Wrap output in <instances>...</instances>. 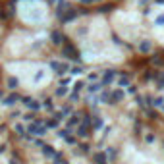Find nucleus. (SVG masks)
<instances>
[{"label":"nucleus","mask_w":164,"mask_h":164,"mask_svg":"<svg viewBox=\"0 0 164 164\" xmlns=\"http://www.w3.org/2000/svg\"><path fill=\"white\" fill-rule=\"evenodd\" d=\"M50 69H54L56 73H58V75H64V73H69V68H72V66H69L68 62H56V60H52L50 64Z\"/></svg>","instance_id":"obj_1"},{"label":"nucleus","mask_w":164,"mask_h":164,"mask_svg":"<svg viewBox=\"0 0 164 164\" xmlns=\"http://www.w3.org/2000/svg\"><path fill=\"white\" fill-rule=\"evenodd\" d=\"M21 102L31 110V112H37V110L43 108V104H41L39 100H35V98H31V97H21Z\"/></svg>","instance_id":"obj_2"},{"label":"nucleus","mask_w":164,"mask_h":164,"mask_svg":"<svg viewBox=\"0 0 164 164\" xmlns=\"http://www.w3.org/2000/svg\"><path fill=\"white\" fill-rule=\"evenodd\" d=\"M116 75H118V72H114V69H106V72L102 73V79H100L102 85H104V87H106V85H110L114 79H116Z\"/></svg>","instance_id":"obj_3"},{"label":"nucleus","mask_w":164,"mask_h":164,"mask_svg":"<svg viewBox=\"0 0 164 164\" xmlns=\"http://www.w3.org/2000/svg\"><path fill=\"white\" fill-rule=\"evenodd\" d=\"M69 8H72V6H69V4L66 2V0H60V2H58V6H56V18H58V19H62V16H64L66 12L69 10Z\"/></svg>","instance_id":"obj_4"},{"label":"nucleus","mask_w":164,"mask_h":164,"mask_svg":"<svg viewBox=\"0 0 164 164\" xmlns=\"http://www.w3.org/2000/svg\"><path fill=\"white\" fill-rule=\"evenodd\" d=\"M18 100H21V97H19L18 93H12V95H8V97L2 98V104H4V106H14Z\"/></svg>","instance_id":"obj_5"},{"label":"nucleus","mask_w":164,"mask_h":164,"mask_svg":"<svg viewBox=\"0 0 164 164\" xmlns=\"http://www.w3.org/2000/svg\"><path fill=\"white\" fill-rule=\"evenodd\" d=\"M93 160H95V164H108V154L104 151H97L93 154Z\"/></svg>","instance_id":"obj_6"},{"label":"nucleus","mask_w":164,"mask_h":164,"mask_svg":"<svg viewBox=\"0 0 164 164\" xmlns=\"http://www.w3.org/2000/svg\"><path fill=\"white\" fill-rule=\"evenodd\" d=\"M102 89H104L102 81H93V83H89L87 93H89V95H93V93H98V91H102Z\"/></svg>","instance_id":"obj_7"},{"label":"nucleus","mask_w":164,"mask_h":164,"mask_svg":"<svg viewBox=\"0 0 164 164\" xmlns=\"http://www.w3.org/2000/svg\"><path fill=\"white\" fill-rule=\"evenodd\" d=\"M126 97V93L122 91V89H116V91L112 93V98H110V104H116V102H122Z\"/></svg>","instance_id":"obj_8"},{"label":"nucleus","mask_w":164,"mask_h":164,"mask_svg":"<svg viewBox=\"0 0 164 164\" xmlns=\"http://www.w3.org/2000/svg\"><path fill=\"white\" fill-rule=\"evenodd\" d=\"M110 98H112V93H108V91H100V95L95 98V104H98V102H108V104H110Z\"/></svg>","instance_id":"obj_9"},{"label":"nucleus","mask_w":164,"mask_h":164,"mask_svg":"<svg viewBox=\"0 0 164 164\" xmlns=\"http://www.w3.org/2000/svg\"><path fill=\"white\" fill-rule=\"evenodd\" d=\"M104 128V120L100 116H93V131H98Z\"/></svg>","instance_id":"obj_10"},{"label":"nucleus","mask_w":164,"mask_h":164,"mask_svg":"<svg viewBox=\"0 0 164 164\" xmlns=\"http://www.w3.org/2000/svg\"><path fill=\"white\" fill-rule=\"evenodd\" d=\"M75 16H77V12H73V10H72V8H69V10H68V12H66V14L62 16V19H60V21H64V23H68V21H72V19H73V18H75Z\"/></svg>","instance_id":"obj_11"},{"label":"nucleus","mask_w":164,"mask_h":164,"mask_svg":"<svg viewBox=\"0 0 164 164\" xmlns=\"http://www.w3.org/2000/svg\"><path fill=\"white\" fill-rule=\"evenodd\" d=\"M79 124V114H72V116L68 118V128H75V126Z\"/></svg>","instance_id":"obj_12"},{"label":"nucleus","mask_w":164,"mask_h":164,"mask_svg":"<svg viewBox=\"0 0 164 164\" xmlns=\"http://www.w3.org/2000/svg\"><path fill=\"white\" fill-rule=\"evenodd\" d=\"M50 39H52V43H54V44H62L64 37H62V33H60V31H52Z\"/></svg>","instance_id":"obj_13"},{"label":"nucleus","mask_w":164,"mask_h":164,"mask_svg":"<svg viewBox=\"0 0 164 164\" xmlns=\"http://www.w3.org/2000/svg\"><path fill=\"white\" fill-rule=\"evenodd\" d=\"M75 135H77V137H87V135H89V128H87V126H83V124H81L79 128L75 129Z\"/></svg>","instance_id":"obj_14"},{"label":"nucleus","mask_w":164,"mask_h":164,"mask_svg":"<svg viewBox=\"0 0 164 164\" xmlns=\"http://www.w3.org/2000/svg\"><path fill=\"white\" fill-rule=\"evenodd\" d=\"M116 85H118V87H128V85H131L129 83V77L128 75H120V77H118V81H116Z\"/></svg>","instance_id":"obj_15"},{"label":"nucleus","mask_w":164,"mask_h":164,"mask_svg":"<svg viewBox=\"0 0 164 164\" xmlns=\"http://www.w3.org/2000/svg\"><path fill=\"white\" fill-rule=\"evenodd\" d=\"M72 131H73L72 128H62V129H58V137H62L64 141H66V139L72 135Z\"/></svg>","instance_id":"obj_16"},{"label":"nucleus","mask_w":164,"mask_h":164,"mask_svg":"<svg viewBox=\"0 0 164 164\" xmlns=\"http://www.w3.org/2000/svg\"><path fill=\"white\" fill-rule=\"evenodd\" d=\"M43 154H44V157H54V154H56V151H54V147H50V145H44L43 147Z\"/></svg>","instance_id":"obj_17"},{"label":"nucleus","mask_w":164,"mask_h":164,"mask_svg":"<svg viewBox=\"0 0 164 164\" xmlns=\"http://www.w3.org/2000/svg\"><path fill=\"white\" fill-rule=\"evenodd\" d=\"M151 47H153L151 41H141V43H139V50H141V52H149Z\"/></svg>","instance_id":"obj_18"},{"label":"nucleus","mask_w":164,"mask_h":164,"mask_svg":"<svg viewBox=\"0 0 164 164\" xmlns=\"http://www.w3.org/2000/svg\"><path fill=\"white\" fill-rule=\"evenodd\" d=\"M85 72V69L83 68H81V66H72V68H69V73H72V75H81V73H83Z\"/></svg>","instance_id":"obj_19"},{"label":"nucleus","mask_w":164,"mask_h":164,"mask_svg":"<svg viewBox=\"0 0 164 164\" xmlns=\"http://www.w3.org/2000/svg\"><path fill=\"white\" fill-rule=\"evenodd\" d=\"M66 95H68V87H64V85H60L54 91V97H66Z\"/></svg>","instance_id":"obj_20"},{"label":"nucleus","mask_w":164,"mask_h":164,"mask_svg":"<svg viewBox=\"0 0 164 164\" xmlns=\"http://www.w3.org/2000/svg\"><path fill=\"white\" fill-rule=\"evenodd\" d=\"M153 106H154V108H162V106H164V97H157L153 100Z\"/></svg>","instance_id":"obj_21"},{"label":"nucleus","mask_w":164,"mask_h":164,"mask_svg":"<svg viewBox=\"0 0 164 164\" xmlns=\"http://www.w3.org/2000/svg\"><path fill=\"white\" fill-rule=\"evenodd\" d=\"M44 126H47L48 129H58V120H54V118H52V120H48Z\"/></svg>","instance_id":"obj_22"},{"label":"nucleus","mask_w":164,"mask_h":164,"mask_svg":"<svg viewBox=\"0 0 164 164\" xmlns=\"http://www.w3.org/2000/svg\"><path fill=\"white\" fill-rule=\"evenodd\" d=\"M16 87H18V79H16V77H8V89L14 91Z\"/></svg>","instance_id":"obj_23"},{"label":"nucleus","mask_w":164,"mask_h":164,"mask_svg":"<svg viewBox=\"0 0 164 164\" xmlns=\"http://www.w3.org/2000/svg\"><path fill=\"white\" fill-rule=\"evenodd\" d=\"M106 154H108V160H114V158H116V149H114V147H108Z\"/></svg>","instance_id":"obj_24"},{"label":"nucleus","mask_w":164,"mask_h":164,"mask_svg":"<svg viewBox=\"0 0 164 164\" xmlns=\"http://www.w3.org/2000/svg\"><path fill=\"white\" fill-rule=\"evenodd\" d=\"M43 106H44V108H47V110H50V112H52V110H54V102H52V98H47Z\"/></svg>","instance_id":"obj_25"},{"label":"nucleus","mask_w":164,"mask_h":164,"mask_svg":"<svg viewBox=\"0 0 164 164\" xmlns=\"http://www.w3.org/2000/svg\"><path fill=\"white\" fill-rule=\"evenodd\" d=\"M83 87H87V85H85L83 81H77V83L73 85V93H79V91H81V89H83Z\"/></svg>","instance_id":"obj_26"},{"label":"nucleus","mask_w":164,"mask_h":164,"mask_svg":"<svg viewBox=\"0 0 164 164\" xmlns=\"http://www.w3.org/2000/svg\"><path fill=\"white\" fill-rule=\"evenodd\" d=\"M69 83H72V75H68V77H62V79H60V85H64V87H68Z\"/></svg>","instance_id":"obj_27"},{"label":"nucleus","mask_w":164,"mask_h":164,"mask_svg":"<svg viewBox=\"0 0 164 164\" xmlns=\"http://www.w3.org/2000/svg\"><path fill=\"white\" fill-rule=\"evenodd\" d=\"M98 79V73L97 72H93V73H89V75H87V81H89V83H93V81H97Z\"/></svg>","instance_id":"obj_28"},{"label":"nucleus","mask_w":164,"mask_h":164,"mask_svg":"<svg viewBox=\"0 0 164 164\" xmlns=\"http://www.w3.org/2000/svg\"><path fill=\"white\" fill-rule=\"evenodd\" d=\"M126 93H128V95H137V89H135L133 85H128V87H126Z\"/></svg>","instance_id":"obj_29"},{"label":"nucleus","mask_w":164,"mask_h":164,"mask_svg":"<svg viewBox=\"0 0 164 164\" xmlns=\"http://www.w3.org/2000/svg\"><path fill=\"white\" fill-rule=\"evenodd\" d=\"M64 118H66V116H64L62 110H56V112H54V120H58V122H60V120H64Z\"/></svg>","instance_id":"obj_30"},{"label":"nucleus","mask_w":164,"mask_h":164,"mask_svg":"<svg viewBox=\"0 0 164 164\" xmlns=\"http://www.w3.org/2000/svg\"><path fill=\"white\" fill-rule=\"evenodd\" d=\"M79 149H81V153H85V154H87V153H89V149H91V147H89L87 143H81V145H79Z\"/></svg>","instance_id":"obj_31"},{"label":"nucleus","mask_w":164,"mask_h":164,"mask_svg":"<svg viewBox=\"0 0 164 164\" xmlns=\"http://www.w3.org/2000/svg\"><path fill=\"white\" fill-rule=\"evenodd\" d=\"M33 118H35V114H33V112H27V114H23V120H25V122H31Z\"/></svg>","instance_id":"obj_32"},{"label":"nucleus","mask_w":164,"mask_h":164,"mask_svg":"<svg viewBox=\"0 0 164 164\" xmlns=\"http://www.w3.org/2000/svg\"><path fill=\"white\" fill-rule=\"evenodd\" d=\"M154 23H157V25H164V14H160V16H158V18L154 19Z\"/></svg>","instance_id":"obj_33"},{"label":"nucleus","mask_w":164,"mask_h":164,"mask_svg":"<svg viewBox=\"0 0 164 164\" xmlns=\"http://www.w3.org/2000/svg\"><path fill=\"white\" fill-rule=\"evenodd\" d=\"M66 143H69V145H77V139L73 137V135H69V137L66 139Z\"/></svg>","instance_id":"obj_34"},{"label":"nucleus","mask_w":164,"mask_h":164,"mask_svg":"<svg viewBox=\"0 0 164 164\" xmlns=\"http://www.w3.org/2000/svg\"><path fill=\"white\" fill-rule=\"evenodd\" d=\"M35 145H37V147H39V149H43V147H44V145H47V143H44V141H43V139H39V137H37V139H35Z\"/></svg>","instance_id":"obj_35"},{"label":"nucleus","mask_w":164,"mask_h":164,"mask_svg":"<svg viewBox=\"0 0 164 164\" xmlns=\"http://www.w3.org/2000/svg\"><path fill=\"white\" fill-rule=\"evenodd\" d=\"M52 162H60V164H62V154H60V153H56L54 157H52Z\"/></svg>","instance_id":"obj_36"},{"label":"nucleus","mask_w":164,"mask_h":164,"mask_svg":"<svg viewBox=\"0 0 164 164\" xmlns=\"http://www.w3.org/2000/svg\"><path fill=\"white\" fill-rule=\"evenodd\" d=\"M157 85H158V89H164V73L158 77V83H157Z\"/></svg>","instance_id":"obj_37"},{"label":"nucleus","mask_w":164,"mask_h":164,"mask_svg":"<svg viewBox=\"0 0 164 164\" xmlns=\"http://www.w3.org/2000/svg\"><path fill=\"white\" fill-rule=\"evenodd\" d=\"M145 141H147V143H153V141H154V135H153V133L145 135Z\"/></svg>","instance_id":"obj_38"},{"label":"nucleus","mask_w":164,"mask_h":164,"mask_svg":"<svg viewBox=\"0 0 164 164\" xmlns=\"http://www.w3.org/2000/svg\"><path fill=\"white\" fill-rule=\"evenodd\" d=\"M81 4H95V2H102V0H79Z\"/></svg>","instance_id":"obj_39"},{"label":"nucleus","mask_w":164,"mask_h":164,"mask_svg":"<svg viewBox=\"0 0 164 164\" xmlns=\"http://www.w3.org/2000/svg\"><path fill=\"white\" fill-rule=\"evenodd\" d=\"M62 112H64V116H68V114L72 112V106H64V108H62Z\"/></svg>","instance_id":"obj_40"},{"label":"nucleus","mask_w":164,"mask_h":164,"mask_svg":"<svg viewBox=\"0 0 164 164\" xmlns=\"http://www.w3.org/2000/svg\"><path fill=\"white\" fill-rule=\"evenodd\" d=\"M69 98H72V100H77V98H79V95H77V93H72V95H69Z\"/></svg>","instance_id":"obj_41"},{"label":"nucleus","mask_w":164,"mask_h":164,"mask_svg":"<svg viewBox=\"0 0 164 164\" xmlns=\"http://www.w3.org/2000/svg\"><path fill=\"white\" fill-rule=\"evenodd\" d=\"M18 116H19V112H18V110H14V112L10 114V118H18Z\"/></svg>","instance_id":"obj_42"},{"label":"nucleus","mask_w":164,"mask_h":164,"mask_svg":"<svg viewBox=\"0 0 164 164\" xmlns=\"http://www.w3.org/2000/svg\"><path fill=\"white\" fill-rule=\"evenodd\" d=\"M10 164H19V162H18V158H16V157H12L10 158Z\"/></svg>","instance_id":"obj_43"},{"label":"nucleus","mask_w":164,"mask_h":164,"mask_svg":"<svg viewBox=\"0 0 164 164\" xmlns=\"http://www.w3.org/2000/svg\"><path fill=\"white\" fill-rule=\"evenodd\" d=\"M147 2H149V0H141V4H147Z\"/></svg>","instance_id":"obj_44"},{"label":"nucleus","mask_w":164,"mask_h":164,"mask_svg":"<svg viewBox=\"0 0 164 164\" xmlns=\"http://www.w3.org/2000/svg\"><path fill=\"white\" fill-rule=\"evenodd\" d=\"M157 2H158V4H164V0H157Z\"/></svg>","instance_id":"obj_45"},{"label":"nucleus","mask_w":164,"mask_h":164,"mask_svg":"<svg viewBox=\"0 0 164 164\" xmlns=\"http://www.w3.org/2000/svg\"><path fill=\"white\" fill-rule=\"evenodd\" d=\"M0 100H2V91H0Z\"/></svg>","instance_id":"obj_46"},{"label":"nucleus","mask_w":164,"mask_h":164,"mask_svg":"<svg viewBox=\"0 0 164 164\" xmlns=\"http://www.w3.org/2000/svg\"><path fill=\"white\" fill-rule=\"evenodd\" d=\"M52 164H60V162H52Z\"/></svg>","instance_id":"obj_47"},{"label":"nucleus","mask_w":164,"mask_h":164,"mask_svg":"<svg viewBox=\"0 0 164 164\" xmlns=\"http://www.w3.org/2000/svg\"><path fill=\"white\" fill-rule=\"evenodd\" d=\"M160 110H164V106H162V108H160Z\"/></svg>","instance_id":"obj_48"}]
</instances>
